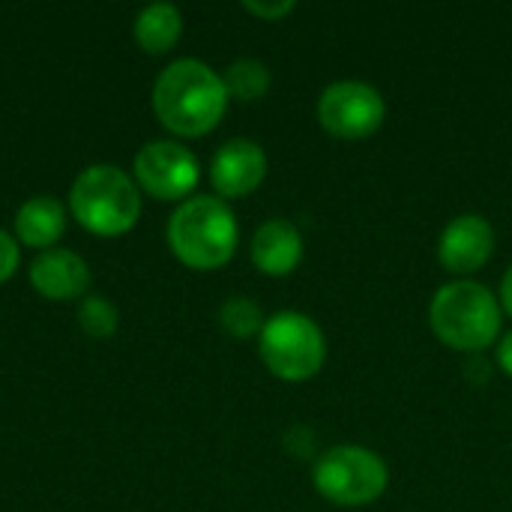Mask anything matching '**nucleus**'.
<instances>
[{"label":"nucleus","mask_w":512,"mask_h":512,"mask_svg":"<svg viewBox=\"0 0 512 512\" xmlns=\"http://www.w3.org/2000/svg\"><path fill=\"white\" fill-rule=\"evenodd\" d=\"M285 447H288V453H291V456L306 459V456H312L315 438H312V432H309L306 426H294V429L285 435Z\"/></svg>","instance_id":"20"},{"label":"nucleus","mask_w":512,"mask_h":512,"mask_svg":"<svg viewBox=\"0 0 512 512\" xmlns=\"http://www.w3.org/2000/svg\"><path fill=\"white\" fill-rule=\"evenodd\" d=\"M18 261H21V246H18L15 234H9V231L0 228V285L15 276Z\"/></svg>","instance_id":"18"},{"label":"nucleus","mask_w":512,"mask_h":512,"mask_svg":"<svg viewBox=\"0 0 512 512\" xmlns=\"http://www.w3.org/2000/svg\"><path fill=\"white\" fill-rule=\"evenodd\" d=\"M120 324L117 306L105 297H87L78 309V327L90 336V339H108L114 336Z\"/></svg>","instance_id":"17"},{"label":"nucleus","mask_w":512,"mask_h":512,"mask_svg":"<svg viewBox=\"0 0 512 512\" xmlns=\"http://www.w3.org/2000/svg\"><path fill=\"white\" fill-rule=\"evenodd\" d=\"M222 81H225V90H228L231 99H237V102H258L270 90L273 78H270L267 63H261L255 57H240V60H234L225 69Z\"/></svg>","instance_id":"15"},{"label":"nucleus","mask_w":512,"mask_h":512,"mask_svg":"<svg viewBox=\"0 0 512 512\" xmlns=\"http://www.w3.org/2000/svg\"><path fill=\"white\" fill-rule=\"evenodd\" d=\"M303 261V234L288 219H267L252 237V264L264 276H288Z\"/></svg>","instance_id":"12"},{"label":"nucleus","mask_w":512,"mask_h":512,"mask_svg":"<svg viewBox=\"0 0 512 512\" xmlns=\"http://www.w3.org/2000/svg\"><path fill=\"white\" fill-rule=\"evenodd\" d=\"M243 9H246L249 15L261 18V21H279V18H285V15H291V12H294V3H291V0H276V3L246 0V3H243Z\"/></svg>","instance_id":"19"},{"label":"nucleus","mask_w":512,"mask_h":512,"mask_svg":"<svg viewBox=\"0 0 512 512\" xmlns=\"http://www.w3.org/2000/svg\"><path fill=\"white\" fill-rule=\"evenodd\" d=\"M132 177H135L138 189L147 192L150 198L183 204L186 198H192L189 192H195V186H198L201 165L186 144L156 138V141H147L135 153Z\"/></svg>","instance_id":"7"},{"label":"nucleus","mask_w":512,"mask_h":512,"mask_svg":"<svg viewBox=\"0 0 512 512\" xmlns=\"http://www.w3.org/2000/svg\"><path fill=\"white\" fill-rule=\"evenodd\" d=\"M495 252V228L477 213L456 216L438 240V258L450 273H477Z\"/></svg>","instance_id":"10"},{"label":"nucleus","mask_w":512,"mask_h":512,"mask_svg":"<svg viewBox=\"0 0 512 512\" xmlns=\"http://www.w3.org/2000/svg\"><path fill=\"white\" fill-rule=\"evenodd\" d=\"M312 483L315 492L336 507H366L387 492L390 471L378 453L357 444H342L315 459Z\"/></svg>","instance_id":"6"},{"label":"nucleus","mask_w":512,"mask_h":512,"mask_svg":"<svg viewBox=\"0 0 512 512\" xmlns=\"http://www.w3.org/2000/svg\"><path fill=\"white\" fill-rule=\"evenodd\" d=\"M501 309L512 318V267L504 273V279H501Z\"/></svg>","instance_id":"22"},{"label":"nucleus","mask_w":512,"mask_h":512,"mask_svg":"<svg viewBox=\"0 0 512 512\" xmlns=\"http://www.w3.org/2000/svg\"><path fill=\"white\" fill-rule=\"evenodd\" d=\"M498 363H501V369L512 378V330L501 339V345H498Z\"/></svg>","instance_id":"21"},{"label":"nucleus","mask_w":512,"mask_h":512,"mask_svg":"<svg viewBox=\"0 0 512 512\" xmlns=\"http://www.w3.org/2000/svg\"><path fill=\"white\" fill-rule=\"evenodd\" d=\"M387 102L366 81H333L318 99V123L342 141H360L381 129Z\"/></svg>","instance_id":"8"},{"label":"nucleus","mask_w":512,"mask_h":512,"mask_svg":"<svg viewBox=\"0 0 512 512\" xmlns=\"http://www.w3.org/2000/svg\"><path fill=\"white\" fill-rule=\"evenodd\" d=\"M258 354L279 381H309L321 372L327 360L324 330L303 312H279L267 318L258 336Z\"/></svg>","instance_id":"5"},{"label":"nucleus","mask_w":512,"mask_h":512,"mask_svg":"<svg viewBox=\"0 0 512 512\" xmlns=\"http://www.w3.org/2000/svg\"><path fill=\"white\" fill-rule=\"evenodd\" d=\"M135 45L147 54H168L183 36V15L174 3H150L135 15Z\"/></svg>","instance_id":"14"},{"label":"nucleus","mask_w":512,"mask_h":512,"mask_svg":"<svg viewBox=\"0 0 512 512\" xmlns=\"http://www.w3.org/2000/svg\"><path fill=\"white\" fill-rule=\"evenodd\" d=\"M69 213L96 237H123L141 219V189L117 165H87L72 183Z\"/></svg>","instance_id":"3"},{"label":"nucleus","mask_w":512,"mask_h":512,"mask_svg":"<svg viewBox=\"0 0 512 512\" xmlns=\"http://www.w3.org/2000/svg\"><path fill=\"white\" fill-rule=\"evenodd\" d=\"M267 177V153L252 138L225 141L210 162V183L222 201L252 195Z\"/></svg>","instance_id":"9"},{"label":"nucleus","mask_w":512,"mask_h":512,"mask_svg":"<svg viewBox=\"0 0 512 512\" xmlns=\"http://www.w3.org/2000/svg\"><path fill=\"white\" fill-rule=\"evenodd\" d=\"M501 300L480 282L444 285L429 306L432 333L453 351L480 354L501 336Z\"/></svg>","instance_id":"4"},{"label":"nucleus","mask_w":512,"mask_h":512,"mask_svg":"<svg viewBox=\"0 0 512 512\" xmlns=\"http://www.w3.org/2000/svg\"><path fill=\"white\" fill-rule=\"evenodd\" d=\"M267 318L261 312V306L249 297H231L222 303L219 309V327L231 336V339H252L261 336Z\"/></svg>","instance_id":"16"},{"label":"nucleus","mask_w":512,"mask_h":512,"mask_svg":"<svg viewBox=\"0 0 512 512\" xmlns=\"http://www.w3.org/2000/svg\"><path fill=\"white\" fill-rule=\"evenodd\" d=\"M66 204L54 195H36L27 198L15 210V240L30 249H54V243L66 231Z\"/></svg>","instance_id":"13"},{"label":"nucleus","mask_w":512,"mask_h":512,"mask_svg":"<svg viewBox=\"0 0 512 512\" xmlns=\"http://www.w3.org/2000/svg\"><path fill=\"white\" fill-rule=\"evenodd\" d=\"M30 285L39 297L54 300V303H66L81 297L90 288V267L87 261L72 252V249H45L33 258L30 270Z\"/></svg>","instance_id":"11"},{"label":"nucleus","mask_w":512,"mask_h":512,"mask_svg":"<svg viewBox=\"0 0 512 512\" xmlns=\"http://www.w3.org/2000/svg\"><path fill=\"white\" fill-rule=\"evenodd\" d=\"M240 240L234 210L219 195H192L168 219V246L189 270L225 267Z\"/></svg>","instance_id":"2"},{"label":"nucleus","mask_w":512,"mask_h":512,"mask_svg":"<svg viewBox=\"0 0 512 512\" xmlns=\"http://www.w3.org/2000/svg\"><path fill=\"white\" fill-rule=\"evenodd\" d=\"M228 90L216 69L195 57L168 63L153 84V114L177 138H201L228 111Z\"/></svg>","instance_id":"1"}]
</instances>
